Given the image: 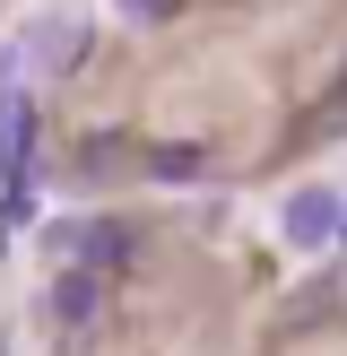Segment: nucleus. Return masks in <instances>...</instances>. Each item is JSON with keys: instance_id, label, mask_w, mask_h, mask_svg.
Here are the masks:
<instances>
[{"instance_id": "nucleus-5", "label": "nucleus", "mask_w": 347, "mask_h": 356, "mask_svg": "<svg viewBox=\"0 0 347 356\" xmlns=\"http://www.w3.org/2000/svg\"><path fill=\"white\" fill-rule=\"evenodd\" d=\"M148 165H156V174H200V165H208V156H200V148H156V156H148Z\"/></svg>"}, {"instance_id": "nucleus-2", "label": "nucleus", "mask_w": 347, "mask_h": 356, "mask_svg": "<svg viewBox=\"0 0 347 356\" xmlns=\"http://www.w3.org/2000/svg\"><path fill=\"white\" fill-rule=\"evenodd\" d=\"M26 52H35L44 70H78L87 26H78V17H61V9H44V17H26Z\"/></svg>"}, {"instance_id": "nucleus-7", "label": "nucleus", "mask_w": 347, "mask_h": 356, "mask_svg": "<svg viewBox=\"0 0 347 356\" xmlns=\"http://www.w3.org/2000/svg\"><path fill=\"white\" fill-rule=\"evenodd\" d=\"M339 235H347V218H339Z\"/></svg>"}, {"instance_id": "nucleus-3", "label": "nucleus", "mask_w": 347, "mask_h": 356, "mask_svg": "<svg viewBox=\"0 0 347 356\" xmlns=\"http://www.w3.org/2000/svg\"><path fill=\"white\" fill-rule=\"evenodd\" d=\"M96 305H104V278H96V270H69L61 287H52V313H61L69 330H78V322H96Z\"/></svg>"}, {"instance_id": "nucleus-1", "label": "nucleus", "mask_w": 347, "mask_h": 356, "mask_svg": "<svg viewBox=\"0 0 347 356\" xmlns=\"http://www.w3.org/2000/svg\"><path fill=\"white\" fill-rule=\"evenodd\" d=\"M339 218H347V200L312 183V191H295V200H287V218H278V226H287V243H330V235H339Z\"/></svg>"}, {"instance_id": "nucleus-4", "label": "nucleus", "mask_w": 347, "mask_h": 356, "mask_svg": "<svg viewBox=\"0 0 347 356\" xmlns=\"http://www.w3.org/2000/svg\"><path fill=\"white\" fill-rule=\"evenodd\" d=\"M78 252H87V270H121L139 243H130V226H87V235H78Z\"/></svg>"}, {"instance_id": "nucleus-6", "label": "nucleus", "mask_w": 347, "mask_h": 356, "mask_svg": "<svg viewBox=\"0 0 347 356\" xmlns=\"http://www.w3.org/2000/svg\"><path fill=\"white\" fill-rule=\"evenodd\" d=\"M330 104H347V79H339V96H330Z\"/></svg>"}]
</instances>
